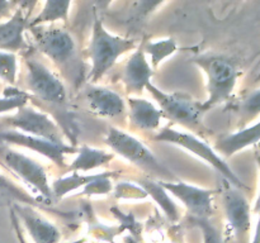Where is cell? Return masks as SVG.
<instances>
[{
  "label": "cell",
  "instance_id": "1",
  "mask_svg": "<svg viewBox=\"0 0 260 243\" xmlns=\"http://www.w3.org/2000/svg\"><path fill=\"white\" fill-rule=\"evenodd\" d=\"M24 67L25 91L30 95V100L38 101L40 110L47 109L55 115L53 119L62 129L65 137H69L71 146H75L78 129L70 113L69 93L63 80L32 53L24 55Z\"/></svg>",
  "mask_w": 260,
  "mask_h": 243
},
{
  "label": "cell",
  "instance_id": "2",
  "mask_svg": "<svg viewBox=\"0 0 260 243\" xmlns=\"http://www.w3.org/2000/svg\"><path fill=\"white\" fill-rule=\"evenodd\" d=\"M28 30L36 50L56 66L60 75L71 86H80L85 75V65L73 34L66 28L56 24L38 25L28 28Z\"/></svg>",
  "mask_w": 260,
  "mask_h": 243
},
{
  "label": "cell",
  "instance_id": "3",
  "mask_svg": "<svg viewBox=\"0 0 260 243\" xmlns=\"http://www.w3.org/2000/svg\"><path fill=\"white\" fill-rule=\"evenodd\" d=\"M136 40L132 38H123L109 33L103 25L102 18L98 17L96 10H94L90 42L84 52L85 57L90 60L91 63L88 73V80H90V84L102 80L104 75L116 65L119 57L129 51L136 50Z\"/></svg>",
  "mask_w": 260,
  "mask_h": 243
},
{
  "label": "cell",
  "instance_id": "4",
  "mask_svg": "<svg viewBox=\"0 0 260 243\" xmlns=\"http://www.w3.org/2000/svg\"><path fill=\"white\" fill-rule=\"evenodd\" d=\"M104 142L107 146L122 158L135 165L147 175V177L159 181H177L175 175L157 158L154 152L137 137L117 127L107 129Z\"/></svg>",
  "mask_w": 260,
  "mask_h": 243
},
{
  "label": "cell",
  "instance_id": "5",
  "mask_svg": "<svg viewBox=\"0 0 260 243\" xmlns=\"http://www.w3.org/2000/svg\"><path fill=\"white\" fill-rule=\"evenodd\" d=\"M193 63L207 77V99L202 105L206 111L226 103L233 96L239 78L236 63L226 56L202 55L193 58Z\"/></svg>",
  "mask_w": 260,
  "mask_h": 243
},
{
  "label": "cell",
  "instance_id": "6",
  "mask_svg": "<svg viewBox=\"0 0 260 243\" xmlns=\"http://www.w3.org/2000/svg\"><path fill=\"white\" fill-rule=\"evenodd\" d=\"M152 139L156 142H164V143L174 144L183 149H187L192 154L197 156L198 158L207 162L210 166H212L220 175H222L223 180L233 185L234 187L240 190H249V187L241 181L240 177L234 172V170L229 166L226 159L221 157L213 147H211L207 142L201 139L200 137L189 133L188 131L183 129H175L173 127L168 126L159 129L156 134L152 137Z\"/></svg>",
  "mask_w": 260,
  "mask_h": 243
},
{
  "label": "cell",
  "instance_id": "7",
  "mask_svg": "<svg viewBox=\"0 0 260 243\" xmlns=\"http://www.w3.org/2000/svg\"><path fill=\"white\" fill-rule=\"evenodd\" d=\"M146 90L155 99L164 119L189 129L190 133H205L206 127L203 124V116L206 114V109L201 101L194 100L190 95L179 91L165 93L152 83L147 84Z\"/></svg>",
  "mask_w": 260,
  "mask_h": 243
},
{
  "label": "cell",
  "instance_id": "8",
  "mask_svg": "<svg viewBox=\"0 0 260 243\" xmlns=\"http://www.w3.org/2000/svg\"><path fill=\"white\" fill-rule=\"evenodd\" d=\"M0 167L14 175L24 184L35 187L43 200L51 204L53 197L51 184L46 169L40 162L13 147L0 144Z\"/></svg>",
  "mask_w": 260,
  "mask_h": 243
},
{
  "label": "cell",
  "instance_id": "9",
  "mask_svg": "<svg viewBox=\"0 0 260 243\" xmlns=\"http://www.w3.org/2000/svg\"><path fill=\"white\" fill-rule=\"evenodd\" d=\"M0 128L14 129L56 144H69L62 129L55 119L46 111L36 109L29 104L18 109L13 115L2 119Z\"/></svg>",
  "mask_w": 260,
  "mask_h": 243
},
{
  "label": "cell",
  "instance_id": "10",
  "mask_svg": "<svg viewBox=\"0 0 260 243\" xmlns=\"http://www.w3.org/2000/svg\"><path fill=\"white\" fill-rule=\"evenodd\" d=\"M223 213L235 243L251 242V205L243 190L223 180L221 191Z\"/></svg>",
  "mask_w": 260,
  "mask_h": 243
},
{
  "label": "cell",
  "instance_id": "11",
  "mask_svg": "<svg viewBox=\"0 0 260 243\" xmlns=\"http://www.w3.org/2000/svg\"><path fill=\"white\" fill-rule=\"evenodd\" d=\"M0 144H5V146L13 147V148L20 147V148L29 149V151L36 152V153L48 158L52 164L65 171L69 166V164H66V154H73L78 152L76 146L56 144L50 141H46V139L8 128H0Z\"/></svg>",
  "mask_w": 260,
  "mask_h": 243
},
{
  "label": "cell",
  "instance_id": "12",
  "mask_svg": "<svg viewBox=\"0 0 260 243\" xmlns=\"http://www.w3.org/2000/svg\"><path fill=\"white\" fill-rule=\"evenodd\" d=\"M159 182L168 192L174 195L178 200L182 201L192 218L210 219L215 213V207H213L215 190L202 189V187L193 186V185L178 181V180Z\"/></svg>",
  "mask_w": 260,
  "mask_h": 243
},
{
  "label": "cell",
  "instance_id": "13",
  "mask_svg": "<svg viewBox=\"0 0 260 243\" xmlns=\"http://www.w3.org/2000/svg\"><path fill=\"white\" fill-rule=\"evenodd\" d=\"M84 100L89 110L107 119H123L127 116V103L118 93L95 84H86Z\"/></svg>",
  "mask_w": 260,
  "mask_h": 243
},
{
  "label": "cell",
  "instance_id": "14",
  "mask_svg": "<svg viewBox=\"0 0 260 243\" xmlns=\"http://www.w3.org/2000/svg\"><path fill=\"white\" fill-rule=\"evenodd\" d=\"M35 3L20 2L9 19L0 22V51L17 53L27 48L24 33L29 28V7Z\"/></svg>",
  "mask_w": 260,
  "mask_h": 243
},
{
  "label": "cell",
  "instance_id": "15",
  "mask_svg": "<svg viewBox=\"0 0 260 243\" xmlns=\"http://www.w3.org/2000/svg\"><path fill=\"white\" fill-rule=\"evenodd\" d=\"M154 71L147 61L141 42L126 61L119 73V80L124 85V90L128 96H139L142 91L146 90L147 84L151 83Z\"/></svg>",
  "mask_w": 260,
  "mask_h": 243
},
{
  "label": "cell",
  "instance_id": "16",
  "mask_svg": "<svg viewBox=\"0 0 260 243\" xmlns=\"http://www.w3.org/2000/svg\"><path fill=\"white\" fill-rule=\"evenodd\" d=\"M14 213L19 219L20 225L24 228L35 243H58L61 239V232L52 222L43 218L36 212V208L29 205L13 204Z\"/></svg>",
  "mask_w": 260,
  "mask_h": 243
},
{
  "label": "cell",
  "instance_id": "17",
  "mask_svg": "<svg viewBox=\"0 0 260 243\" xmlns=\"http://www.w3.org/2000/svg\"><path fill=\"white\" fill-rule=\"evenodd\" d=\"M126 103L127 118L132 128L145 133L159 132L164 115L152 101L141 96H128Z\"/></svg>",
  "mask_w": 260,
  "mask_h": 243
},
{
  "label": "cell",
  "instance_id": "18",
  "mask_svg": "<svg viewBox=\"0 0 260 243\" xmlns=\"http://www.w3.org/2000/svg\"><path fill=\"white\" fill-rule=\"evenodd\" d=\"M260 142V120L251 126L244 127L235 133L226 134L216 141L215 151L223 158L234 156L238 152Z\"/></svg>",
  "mask_w": 260,
  "mask_h": 243
},
{
  "label": "cell",
  "instance_id": "19",
  "mask_svg": "<svg viewBox=\"0 0 260 243\" xmlns=\"http://www.w3.org/2000/svg\"><path fill=\"white\" fill-rule=\"evenodd\" d=\"M113 152H107L104 149L94 148L89 146L78 147L76 157L70 162L66 171L68 172H86L99 167L107 166L113 161Z\"/></svg>",
  "mask_w": 260,
  "mask_h": 243
},
{
  "label": "cell",
  "instance_id": "20",
  "mask_svg": "<svg viewBox=\"0 0 260 243\" xmlns=\"http://www.w3.org/2000/svg\"><path fill=\"white\" fill-rule=\"evenodd\" d=\"M0 202H8L10 207L13 204H23L40 209H46L45 205L48 204L43 199H38L30 195L27 190L23 189L20 185H18L14 180L8 177L2 171H0Z\"/></svg>",
  "mask_w": 260,
  "mask_h": 243
},
{
  "label": "cell",
  "instance_id": "21",
  "mask_svg": "<svg viewBox=\"0 0 260 243\" xmlns=\"http://www.w3.org/2000/svg\"><path fill=\"white\" fill-rule=\"evenodd\" d=\"M137 184L147 192L150 197L160 207V209L164 212L168 219L172 223L179 222L180 212L178 205L175 204L174 200L170 197L169 192L160 185L159 180L151 179V177H140L137 180Z\"/></svg>",
  "mask_w": 260,
  "mask_h": 243
},
{
  "label": "cell",
  "instance_id": "22",
  "mask_svg": "<svg viewBox=\"0 0 260 243\" xmlns=\"http://www.w3.org/2000/svg\"><path fill=\"white\" fill-rule=\"evenodd\" d=\"M70 0H47L43 3L42 9L36 17L30 18L29 28L38 25L55 24L56 22H69V13H70Z\"/></svg>",
  "mask_w": 260,
  "mask_h": 243
},
{
  "label": "cell",
  "instance_id": "23",
  "mask_svg": "<svg viewBox=\"0 0 260 243\" xmlns=\"http://www.w3.org/2000/svg\"><path fill=\"white\" fill-rule=\"evenodd\" d=\"M102 175H103V172H98V174H78V172H71L68 176L58 177V179H56L51 184L52 196L56 197V199H62L66 195L83 189L86 184L98 179Z\"/></svg>",
  "mask_w": 260,
  "mask_h": 243
},
{
  "label": "cell",
  "instance_id": "24",
  "mask_svg": "<svg viewBox=\"0 0 260 243\" xmlns=\"http://www.w3.org/2000/svg\"><path fill=\"white\" fill-rule=\"evenodd\" d=\"M145 55L150 58V65L156 70L168 57L174 55L178 50V43L174 38H164L157 40H142Z\"/></svg>",
  "mask_w": 260,
  "mask_h": 243
},
{
  "label": "cell",
  "instance_id": "25",
  "mask_svg": "<svg viewBox=\"0 0 260 243\" xmlns=\"http://www.w3.org/2000/svg\"><path fill=\"white\" fill-rule=\"evenodd\" d=\"M30 100V95L25 90L18 89L17 86H5L0 96V114L18 110L27 105Z\"/></svg>",
  "mask_w": 260,
  "mask_h": 243
},
{
  "label": "cell",
  "instance_id": "26",
  "mask_svg": "<svg viewBox=\"0 0 260 243\" xmlns=\"http://www.w3.org/2000/svg\"><path fill=\"white\" fill-rule=\"evenodd\" d=\"M18 56L0 51V81L8 86H15L18 83Z\"/></svg>",
  "mask_w": 260,
  "mask_h": 243
},
{
  "label": "cell",
  "instance_id": "27",
  "mask_svg": "<svg viewBox=\"0 0 260 243\" xmlns=\"http://www.w3.org/2000/svg\"><path fill=\"white\" fill-rule=\"evenodd\" d=\"M113 196L117 200H127V201H139L149 197L147 192L139 184L128 181H119L113 186Z\"/></svg>",
  "mask_w": 260,
  "mask_h": 243
},
{
  "label": "cell",
  "instance_id": "28",
  "mask_svg": "<svg viewBox=\"0 0 260 243\" xmlns=\"http://www.w3.org/2000/svg\"><path fill=\"white\" fill-rule=\"evenodd\" d=\"M260 115V89L249 93L240 104V116L245 123Z\"/></svg>",
  "mask_w": 260,
  "mask_h": 243
},
{
  "label": "cell",
  "instance_id": "29",
  "mask_svg": "<svg viewBox=\"0 0 260 243\" xmlns=\"http://www.w3.org/2000/svg\"><path fill=\"white\" fill-rule=\"evenodd\" d=\"M189 223L194 227H198L202 232L203 243H225L222 233L218 230L210 219H200V218H189Z\"/></svg>",
  "mask_w": 260,
  "mask_h": 243
},
{
  "label": "cell",
  "instance_id": "30",
  "mask_svg": "<svg viewBox=\"0 0 260 243\" xmlns=\"http://www.w3.org/2000/svg\"><path fill=\"white\" fill-rule=\"evenodd\" d=\"M111 212L113 213L114 217L117 218V219L119 220V223H121V228L122 229H128L129 232L132 233V237L136 239V234L137 233H141V225H140V223L137 222L136 219H135L132 215L129 214H124L123 212H121V210L118 209V208L113 207L111 209Z\"/></svg>",
  "mask_w": 260,
  "mask_h": 243
},
{
  "label": "cell",
  "instance_id": "31",
  "mask_svg": "<svg viewBox=\"0 0 260 243\" xmlns=\"http://www.w3.org/2000/svg\"><path fill=\"white\" fill-rule=\"evenodd\" d=\"M20 2H10V0H0V20L9 19L17 8L19 7Z\"/></svg>",
  "mask_w": 260,
  "mask_h": 243
},
{
  "label": "cell",
  "instance_id": "32",
  "mask_svg": "<svg viewBox=\"0 0 260 243\" xmlns=\"http://www.w3.org/2000/svg\"><path fill=\"white\" fill-rule=\"evenodd\" d=\"M9 213H10L9 214L10 222H12V227H13V230H14V233H15V237H17L18 243H27L25 235H24V233H23V228H22V225H20L17 214H15L14 210H13L12 208H9Z\"/></svg>",
  "mask_w": 260,
  "mask_h": 243
},
{
  "label": "cell",
  "instance_id": "33",
  "mask_svg": "<svg viewBox=\"0 0 260 243\" xmlns=\"http://www.w3.org/2000/svg\"><path fill=\"white\" fill-rule=\"evenodd\" d=\"M253 210L258 214V219H256L255 230H254V234L250 243H260V196H258V199H256V202L255 205H254Z\"/></svg>",
  "mask_w": 260,
  "mask_h": 243
},
{
  "label": "cell",
  "instance_id": "34",
  "mask_svg": "<svg viewBox=\"0 0 260 243\" xmlns=\"http://www.w3.org/2000/svg\"><path fill=\"white\" fill-rule=\"evenodd\" d=\"M123 243H140V242L137 239H135L132 235H126V237L123 238Z\"/></svg>",
  "mask_w": 260,
  "mask_h": 243
},
{
  "label": "cell",
  "instance_id": "35",
  "mask_svg": "<svg viewBox=\"0 0 260 243\" xmlns=\"http://www.w3.org/2000/svg\"><path fill=\"white\" fill-rule=\"evenodd\" d=\"M256 164H258L259 171H260V154H256ZM258 196H260V190H259V195H258Z\"/></svg>",
  "mask_w": 260,
  "mask_h": 243
},
{
  "label": "cell",
  "instance_id": "36",
  "mask_svg": "<svg viewBox=\"0 0 260 243\" xmlns=\"http://www.w3.org/2000/svg\"><path fill=\"white\" fill-rule=\"evenodd\" d=\"M3 89H4V88H3ZM3 89H2V85H0V90H2V91H3Z\"/></svg>",
  "mask_w": 260,
  "mask_h": 243
}]
</instances>
